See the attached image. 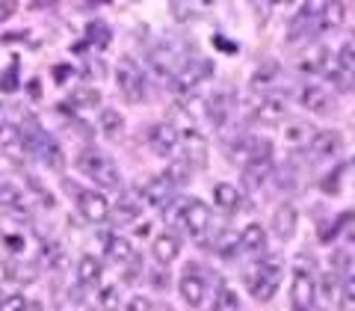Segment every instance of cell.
<instances>
[{
	"label": "cell",
	"mask_w": 355,
	"mask_h": 311,
	"mask_svg": "<svg viewBox=\"0 0 355 311\" xmlns=\"http://www.w3.org/2000/svg\"><path fill=\"white\" fill-rule=\"evenodd\" d=\"M282 276H284L282 258L261 255V258L246 270V287L258 303H270V299L275 296V291H279V285H282Z\"/></svg>",
	"instance_id": "6da1fadb"
},
{
	"label": "cell",
	"mask_w": 355,
	"mask_h": 311,
	"mask_svg": "<svg viewBox=\"0 0 355 311\" xmlns=\"http://www.w3.org/2000/svg\"><path fill=\"white\" fill-rule=\"evenodd\" d=\"M74 166L89 178V181H95L98 187H107V190H116V187L121 184V172H119L116 160L101 154L98 149H83L80 154H77Z\"/></svg>",
	"instance_id": "7a4b0ae2"
},
{
	"label": "cell",
	"mask_w": 355,
	"mask_h": 311,
	"mask_svg": "<svg viewBox=\"0 0 355 311\" xmlns=\"http://www.w3.org/2000/svg\"><path fill=\"white\" fill-rule=\"evenodd\" d=\"M18 140H21V146H24V151L42 158L44 163L51 166V169H62V149H60V142L53 140L51 133L39 125V121L30 119L24 125V131L18 133Z\"/></svg>",
	"instance_id": "3957f363"
},
{
	"label": "cell",
	"mask_w": 355,
	"mask_h": 311,
	"mask_svg": "<svg viewBox=\"0 0 355 311\" xmlns=\"http://www.w3.org/2000/svg\"><path fill=\"white\" fill-rule=\"evenodd\" d=\"M187 62V51H184V44L181 42H169V39H163L160 44H154V48L148 51V69L151 74H157L160 81L166 83H172V77L178 74V69Z\"/></svg>",
	"instance_id": "277c9868"
},
{
	"label": "cell",
	"mask_w": 355,
	"mask_h": 311,
	"mask_svg": "<svg viewBox=\"0 0 355 311\" xmlns=\"http://www.w3.org/2000/svg\"><path fill=\"white\" fill-rule=\"evenodd\" d=\"M323 6L326 3H302L299 6V12L291 18V27H287V42L302 44L308 39H314L317 33H323Z\"/></svg>",
	"instance_id": "5b68a950"
},
{
	"label": "cell",
	"mask_w": 355,
	"mask_h": 311,
	"mask_svg": "<svg viewBox=\"0 0 355 311\" xmlns=\"http://www.w3.org/2000/svg\"><path fill=\"white\" fill-rule=\"evenodd\" d=\"M210 74H214V62L210 60H190L187 57V62L172 77V89L178 95H193V89L202 86Z\"/></svg>",
	"instance_id": "8992f818"
},
{
	"label": "cell",
	"mask_w": 355,
	"mask_h": 311,
	"mask_svg": "<svg viewBox=\"0 0 355 311\" xmlns=\"http://www.w3.org/2000/svg\"><path fill=\"white\" fill-rule=\"evenodd\" d=\"M116 81H119V89L128 101H142V98H146V74H142V69L130 57L119 60Z\"/></svg>",
	"instance_id": "52a82bcc"
},
{
	"label": "cell",
	"mask_w": 355,
	"mask_h": 311,
	"mask_svg": "<svg viewBox=\"0 0 355 311\" xmlns=\"http://www.w3.org/2000/svg\"><path fill=\"white\" fill-rule=\"evenodd\" d=\"M299 72H308V74H320V77H331L338 72L335 65V53H331L326 44H311V48L299 57Z\"/></svg>",
	"instance_id": "ba28073f"
},
{
	"label": "cell",
	"mask_w": 355,
	"mask_h": 311,
	"mask_svg": "<svg viewBox=\"0 0 355 311\" xmlns=\"http://www.w3.org/2000/svg\"><path fill=\"white\" fill-rule=\"evenodd\" d=\"M293 95H296L299 107L311 110V113L326 116V113H331V110H335V95H331L326 86H320V83H305V86H299V92H293Z\"/></svg>",
	"instance_id": "9c48e42d"
},
{
	"label": "cell",
	"mask_w": 355,
	"mask_h": 311,
	"mask_svg": "<svg viewBox=\"0 0 355 311\" xmlns=\"http://www.w3.org/2000/svg\"><path fill=\"white\" fill-rule=\"evenodd\" d=\"M210 219H214V214H210V205H205L202 199H187V205H184V222H181V226L190 231V235L198 243H202V237L207 235Z\"/></svg>",
	"instance_id": "30bf717a"
},
{
	"label": "cell",
	"mask_w": 355,
	"mask_h": 311,
	"mask_svg": "<svg viewBox=\"0 0 355 311\" xmlns=\"http://www.w3.org/2000/svg\"><path fill=\"white\" fill-rule=\"evenodd\" d=\"M178 137H181L184 160L190 163L193 169H205L207 166V140L196 128H178Z\"/></svg>",
	"instance_id": "8fae6325"
},
{
	"label": "cell",
	"mask_w": 355,
	"mask_h": 311,
	"mask_svg": "<svg viewBox=\"0 0 355 311\" xmlns=\"http://www.w3.org/2000/svg\"><path fill=\"white\" fill-rule=\"evenodd\" d=\"M343 151V133L340 131H317L308 142V158L311 160H329V158H338Z\"/></svg>",
	"instance_id": "7c38bea8"
},
{
	"label": "cell",
	"mask_w": 355,
	"mask_h": 311,
	"mask_svg": "<svg viewBox=\"0 0 355 311\" xmlns=\"http://www.w3.org/2000/svg\"><path fill=\"white\" fill-rule=\"evenodd\" d=\"M148 146L154 154H160V158H172L181 146V137H178V128L169 125V121H157V125L148 128Z\"/></svg>",
	"instance_id": "4fadbf2b"
},
{
	"label": "cell",
	"mask_w": 355,
	"mask_h": 311,
	"mask_svg": "<svg viewBox=\"0 0 355 311\" xmlns=\"http://www.w3.org/2000/svg\"><path fill=\"white\" fill-rule=\"evenodd\" d=\"M77 210H80V217L86 222H104L110 217V210H113V205L107 202V196L104 193H98V190H80L77 193Z\"/></svg>",
	"instance_id": "5bb4252c"
},
{
	"label": "cell",
	"mask_w": 355,
	"mask_h": 311,
	"mask_svg": "<svg viewBox=\"0 0 355 311\" xmlns=\"http://www.w3.org/2000/svg\"><path fill=\"white\" fill-rule=\"evenodd\" d=\"M291 299H293V308L317 311V305H314V273H311L308 267H299L296 270L293 287H291Z\"/></svg>",
	"instance_id": "9a60e30c"
},
{
	"label": "cell",
	"mask_w": 355,
	"mask_h": 311,
	"mask_svg": "<svg viewBox=\"0 0 355 311\" xmlns=\"http://www.w3.org/2000/svg\"><path fill=\"white\" fill-rule=\"evenodd\" d=\"M284 116H287L284 95H266L258 101V107L252 110V121H258V125H279Z\"/></svg>",
	"instance_id": "2e32d148"
},
{
	"label": "cell",
	"mask_w": 355,
	"mask_h": 311,
	"mask_svg": "<svg viewBox=\"0 0 355 311\" xmlns=\"http://www.w3.org/2000/svg\"><path fill=\"white\" fill-rule=\"evenodd\" d=\"M296 228H299V210H296V205L284 202V205L275 208V214H272V235L279 237L282 243H287L296 235Z\"/></svg>",
	"instance_id": "e0dca14e"
},
{
	"label": "cell",
	"mask_w": 355,
	"mask_h": 311,
	"mask_svg": "<svg viewBox=\"0 0 355 311\" xmlns=\"http://www.w3.org/2000/svg\"><path fill=\"white\" fill-rule=\"evenodd\" d=\"M151 255L154 261H157L160 267H169L178 261V255H181V237L172 235V231H163V235L154 237L151 243Z\"/></svg>",
	"instance_id": "ac0fdd59"
},
{
	"label": "cell",
	"mask_w": 355,
	"mask_h": 311,
	"mask_svg": "<svg viewBox=\"0 0 355 311\" xmlns=\"http://www.w3.org/2000/svg\"><path fill=\"white\" fill-rule=\"evenodd\" d=\"M178 291H181V296L187 299V305L198 308V305L205 303V296H207L205 276H196L193 270H187V273L181 276V282H178Z\"/></svg>",
	"instance_id": "d6986e66"
},
{
	"label": "cell",
	"mask_w": 355,
	"mask_h": 311,
	"mask_svg": "<svg viewBox=\"0 0 355 311\" xmlns=\"http://www.w3.org/2000/svg\"><path fill=\"white\" fill-rule=\"evenodd\" d=\"M338 294H340V282H338L335 270H329V273L320 276V279H314V305L329 308L338 299Z\"/></svg>",
	"instance_id": "ffe728a7"
},
{
	"label": "cell",
	"mask_w": 355,
	"mask_h": 311,
	"mask_svg": "<svg viewBox=\"0 0 355 311\" xmlns=\"http://www.w3.org/2000/svg\"><path fill=\"white\" fill-rule=\"evenodd\" d=\"M142 199H146V205H154V208H166L172 202V196H175V187L166 181L163 175H157V178H151V181L142 187Z\"/></svg>",
	"instance_id": "44dd1931"
},
{
	"label": "cell",
	"mask_w": 355,
	"mask_h": 311,
	"mask_svg": "<svg viewBox=\"0 0 355 311\" xmlns=\"http://www.w3.org/2000/svg\"><path fill=\"white\" fill-rule=\"evenodd\" d=\"M240 252H249V255H254V258L266 255V231H263V226L249 222V226L240 231Z\"/></svg>",
	"instance_id": "7402d4cb"
},
{
	"label": "cell",
	"mask_w": 355,
	"mask_h": 311,
	"mask_svg": "<svg viewBox=\"0 0 355 311\" xmlns=\"http://www.w3.org/2000/svg\"><path fill=\"white\" fill-rule=\"evenodd\" d=\"M142 214V193L133 190V193H125L119 199V202L113 205V210H110V217H116L119 222H133Z\"/></svg>",
	"instance_id": "603a6c76"
},
{
	"label": "cell",
	"mask_w": 355,
	"mask_h": 311,
	"mask_svg": "<svg viewBox=\"0 0 355 311\" xmlns=\"http://www.w3.org/2000/svg\"><path fill=\"white\" fill-rule=\"evenodd\" d=\"M272 178V163H246V169H243V187H246L249 193L261 190V187Z\"/></svg>",
	"instance_id": "cb8c5ba5"
},
{
	"label": "cell",
	"mask_w": 355,
	"mask_h": 311,
	"mask_svg": "<svg viewBox=\"0 0 355 311\" xmlns=\"http://www.w3.org/2000/svg\"><path fill=\"white\" fill-rule=\"evenodd\" d=\"M205 116L214 121V128H225V121H228V116H231V95L216 92V95L207 101Z\"/></svg>",
	"instance_id": "d4e9b609"
},
{
	"label": "cell",
	"mask_w": 355,
	"mask_h": 311,
	"mask_svg": "<svg viewBox=\"0 0 355 311\" xmlns=\"http://www.w3.org/2000/svg\"><path fill=\"white\" fill-rule=\"evenodd\" d=\"M214 205L219 210H225V214H234L240 208V190L234 184H216L214 187Z\"/></svg>",
	"instance_id": "484cf974"
},
{
	"label": "cell",
	"mask_w": 355,
	"mask_h": 311,
	"mask_svg": "<svg viewBox=\"0 0 355 311\" xmlns=\"http://www.w3.org/2000/svg\"><path fill=\"white\" fill-rule=\"evenodd\" d=\"M101 273H104L101 258H95V255H83V258L77 261V282L80 285H98Z\"/></svg>",
	"instance_id": "4316f807"
},
{
	"label": "cell",
	"mask_w": 355,
	"mask_h": 311,
	"mask_svg": "<svg viewBox=\"0 0 355 311\" xmlns=\"http://www.w3.org/2000/svg\"><path fill=\"white\" fill-rule=\"evenodd\" d=\"M314 128L308 125V121H287V128H284V140L291 142V146H296V149H308V142H311V137H314Z\"/></svg>",
	"instance_id": "83f0119b"
},
{
	"label": "cell",
	"mask_w": 355,
	"mask_h": 311,
	"mask_svg": "<svg viewBox=\"0 0 355 311\" xmlns=\"http://www.w3.org/2000/svg\"><path fill=\"white\" fill-rule=\"evenodd\" d=\"M98 125H101V131L107 133L110 140H119L121 133H125V116H121L119 110L107 107V110H101V119H98Z\"/></svg>",
	"instance_id": "f1b7e54d"
},
{
	"label": "cell",
	"mask_w": 355,
	"mask_h": 311,
	"mask_svg": "<svg viewBox=\"0 0 355 311\" xmlns=\"http://www.w3.org/2000/svg\"><path fill=\"white\" fill-rule=\"evenodd\" d=\"M86 42L95 44V48H107V44L113 42V30H110L107 21L95 18V21H89L86 24Z\"/></svg>",
	"instance_id": "f546056e"
},
{
	"label": "cell",
	"mask_w": 355,
	"mask_h": 311,
	"mask_svg": "<svg viewBox=\"0 0 355 311\" xmlns=\"http://www.w3.org/2000/svg\"><path fill=\"white\" fill-rule=\"evenodd\" d=\"M107 255H110V261H116V264H130L137 258L128 237H107Z\"/></svg>",
	"instance_id": "4dcf8cb0"
},
{
	"label": "cell",
	"mask_w": 355,
	"mask_h": 311,
	"mask_svg": "<svg viewBox=\"0 0 355 311\" xmlns=\"http://www.w3.org/2000/svg\"><path fill=\"white\" fill-rule=\"evenodd\" d=\"M214 311H240V296L234 294V287L219 282L214 294Z\"/></svg>",
	"instance_id": "1f68e13d"
},
{
	"label": "cell",
	"mask_w": 355,
	"mask_h": 311,
	"mask_svg": "<svg viewBox=\"0 0 355 311\" xmlns=\"http://www.w3.org/2000/svg\"><path fill=\"white\" fill-rule=\"evenodd\" d=\"M163 178L169 181L172 187H184V184H190V178H193V166L187 163L184 158H178L169 163V169L163 172Z\"/></svg>",
	"instance_id": "d6a6232c"
},
{
	"label": "cell",
	"mask_w": 355,
	"mask_h": 311,
	"mask_svg": "<svg viewBox=\"0 0 355 311\" xmlns=\"http://www.w3.org/2000/svg\"><path fill=\"white\" fill-rule=\"evenodd\" d=\"M299 172H296V163H282V166H272V181L279 190H293L299 184L296 181Z\"/></svg>",
	"instance_id": "836d02e7"
},
{
	"label": "cell",
	"mask_w": 355,
	"mask_h": 311,
	"mask_svg": "<svg viewBox=\"0 0 355 311\" xmlns=\"http://www.w3.org/2000/svg\"><path fill=\"white\" fill-rule=\"evenodd\" d=\"M98 101H101V95H98V89H92V86H77L71 92V107H77V110L98 107Z\"/></svg>",
	"instance_id": "e575fe53"
},
{
	"label": "cell",
	"mask_w": 355,
	"mask_h": 311,
	"mask_svg": "<svg viewBox=\"0 0 355 311\" xmlns=\"http://www.w3.org/2000/svg\"><path fill=\"white\" fill-rule=\"evenodd\" d=\"M338 311H355V273H349L340 285L338 294Z\"/></svg>",
	"instance_id": "d590c367"
},
{
	"label": "cell",
	"mask_w": 355,
	"mask_h": 311,
	"mask_svg": "<svg viewBox=\"0 0 355 311\" xmlns=\"http://www.w3.org/2000/svg\"><path fill=\"white\" fill-rule=\"evenodd\" d=\"M237 252H240V235H234V231H225V235L216 240V255H219V258H234Z\"/></svg>",
	"instance_id": "8d00e7d4"
},
{
	"label": "cell",
	"mask_w": 355,
	"mask_h": 311,
	"mask_svg": "<svg viewBox=\"0 0 355 311\" xmlns=\"http://www.w3.org/2000/svg\"><path fill=\"white\" fill-rule=\"evenodd\" d=\"M343 15H347V6L343 3H326L323 6V30H331L343 24Z\"/></svg>",
	"instance_id": "74e56055"
},
{
	"label": "cell",
	"mask_w": 355,
	"mask_h": 311,
	"mask_svg": "<svg viewBox=\"0 0 355 311\" xmlns=\"http://www.w3.org/2000/svg\"><path fill=\"white\" fill-rule=\"evenodd\" d=\"M335 65H338V69H347V72L355 69V39L340 44V51L335 53Z\"/></svg>",
	"instance_id": "f35d334b"
},
{
	"label": "cell",
	"mask_w": 355,
	"mask_h": 311,
	"mask_svg": "<svg viewBox=\"0 0 355 311\" xmlns=\"http://www.w3.org/2000/svg\"><path fill=\"white\" fill-rule=\"evenodd\" d=\"M18 62H12V65H6L3 72H0V92H15V89L21 86V81H18Z\"/></svg>",
	"instance_id": "ab89813d"
},
{
	"label": "cell",
	"mask_w": 355,
	"mask_h": 311,
	"mask_svg": "<svg viewBox=\"0 0 355 311\" xmlns=\"http://www.w3.org/2000/svg\"><path fill=\"white\" fill-rule=\"evenodd\" d=\"M275 74H279V62L272 60V62H266V65H261V69L254 72V77H252V86H258V89H261V86H270Z\"/></svg>",
	"instance_id": "60d3db41"
},
{
	"label": "cell",
	"mask_w": 355,
	"mask_h": 311,
	"mask_svg": "<svg viewBox=\"0 0 355 311\" xmlns=\"http://www.w3.org/2000/svg\"><path fill=\"white\" fill-rule=\"evenodd\" d=\"M21 205V190L12 181H3L0 184V208H15Z\"/></svg>",
	"instance_id": "b9f144b4"
},
{
	"label": "cell",
	"mask_w": 355,
	"mask_h": 311,
	"mask_svg": "<svg viewBox=\"0 0 355 311\" xmlns=\"http://www.w3.org/2000/svg\"><path fill=\"white\" fill-rule=\"evenodd\" d=\"M9 279L15 282H33L36 279V264H9Z\"/></svg>",
	"instance_id": "7bdbcfd3"
},
{
	"label": "cell",
	"mask_w": 355,
	"mask_h": 311,
	"mask_svg": "<svg viewBox=\"0 0 355 311\" xmlns=\"http://www.w3.org/2000/svg\"><path fill=\"white\" fill-rule=\"evenodd\" d=\"M98 305L104 311H116L119 308V287H101V294H98Z\"/></svg>",
	"instance_id": "ee69618b"
},
{
	"label": "cell",
	"mask_w": 355,
	"mask_h": 311,
	"mask_svg": "<svg viewBox=\"0 0 355 311\" xmlns=\"http://www.w3.org/2000/svg\"><path fill=\"white\" fill-rule=\"evenodd\" d=\"M21 166H24V160H21V158H15V154H9V151H0V175L21 172Z\"/></svg>",
	"instance_id": "f6af8a7d"
},
{
	"label": "cell",
	"mask_w": 355,
	"mask_h": 311,
	"mask_svg": "<svg viewBox=\"0 0 355 311\" xmlns=\"http://www.w3.org/2000/svg\"><path fill=\"white\" fill-rule=\"evenodd\" d=\"M184 205H187V199H181V202H169V205L163 208L166 222H169V226H178V222H184Z\"/></svg>",
	"instance_id": "bcb514c9"
},
{
	"label": "cell",
	"mask_w": 355,
	"mask_h": 311,
	"mask_svg": "<svg viewBox=\"0 0 355 311\" xmlns=\"http://www.w3.org/2000/svg\"><path fill=\"white\" fill-rule=\"evenodd\" d=\"M24 308H27V299L21 294H9L0 299V311H24Z\"/></svg>",
	"instance_id": "7dc6e473"
},
{
	"label": "cell",
	"mask_w": 355,
	"mask_h": 311,
	"mask_svg": "<svg viewBox=\"0 0 355 311\" xmlns=\"http://www.w3.org/2000/svg\"><path fill=\"white\" fill-rule=\"evenodd\" d=\"M125 311H154V303L148 296H142V294H137V296H130L128 299V305H125Z\"/></svg>",
	"instance_id": "c3c4849f"
},
{
	"label": "cell",
	"mask_w": 355,
	"mask_h": 311,
	"mask_svg": "<svg viewBox=\"0 0 355 311\" xmlns=\"http://www.w3.org/2000/svg\"><path fill=\"white\" fill-rule=\"evenodd\" d=\"M151 287H157V291H163V287H169V273H166V267L157 273H151Z\"/></svg>",
	"instance_id": "681fc988"
},
{
	"label": "cell",
	"mask_w": 355,
	"mask_h": 311,
	"mask_svg": "<svg viewBox=\"0 0 355 311\" xmlns=\"http://www.w3.org/2000/svg\"><path fill=\"white\" fill-rule=\"evenodd\" d=\"M340 175H343V169H335V172H331V175H329L326 181L320 184V187H323L326 193H338V178H340Z\"/></svg>",
	"instance_id": "f907efd6"
},
{
	"label": "cell",
	"mask_w": 355,
	"mask_h": 311,
	"mask_svg": "<svg viewBox=\"0 0 355 311\" xmlns=\"http://www.w3.org/2000/svg\"><path fill=\"white\" fill-rule=\"evenodd\" d=\"M139 279V258H133L128 267H125V282L130 285V282H137Z\"/></svg>",
	"instance_id": "816d5d0a"
},
{
	"label": "cell",
	"mask_w": 355,
	"mask_h": 311,
	"mask_svg": "<svg viewBox=\"0 0 355 311\" xmlns=\"http://www.w3.org/2000/svg\"><path fill=\"white\" fill-rule=\"evenodd\" d=\"M9 15H15V3H9V0H0V24H3Z\"/></svg>",
	"instance_id": "f5cc1de1"
},
{
	"label": "cell",
	"mask_w": 355,
	"mask_h": 311,
	"mask_svg": "<svg viewBox=\"0 0 355 311\" xmlns=\"http://www.w3.org/2000/svg\"><path fill=\"white\" fill-rule=\"evenodd\" d=\"M27 92H30V98H33V101H39V98H42V83L36 81V77H33V81L27 83Z\"/></svg>",
	"instance_id": "db71d44e"
},
{
	"label": "cell",
	"mask_w": 355,
	"mask_h": 311,
	"mask_svg": "<svg viewBox=\"0 0 355 311\" xmlns=\"http://www.w3.org/2000/svg\"><path fill=\"white\" fill-rule=\"evenodd\" d=\"M69 74H71V69H65V65H57V69H53V77H57V81H65Z\"/></svg>",
	"instance_id": "11a10c76"
},
{
	"label": "cell",
	"mask_w": 355,
	"mask_h": 311,
	"mask_svg": "<svg viewBox=\"0 0 355 311\" xmlns=\"http://www.w3.org/2000/svg\"><path fill=\"white\" fill-rule=\"evenodd\" d=\"M216 39V48H222V51H234V44L231 42H222V36H214Z\"/></svg>",
	"instance_id": "9f6ffc18"
},
{
	"label": "cell",
	"mask_w": 355,
	"mask_h": 311,
	"mask_svg": "<svg viewBox=\"0 0 355 311\" xmlns=\"http://www.w3.org/2000/svg\"><path fill=\"white\" fill-rule=\"evenodd\" d=\"M24 311H42V303H30V299H27V308Z\"/></svg>",
	"instance_id": "6f0895ef"
},
{
	"label": "cell",
	"mask_w": 355,
	"mask_h": 311,
	"mask_svg": "<svg viewBox=\"0 0 355 311\" xmlns=\"http://www.w3.org/2000/svg\"><path fill=\"white\" fill-rule=\"evenodd\" d=\"M77 311H92V308H89V305L83 303V305H77Z\"/></svg>",
	"instance_id": "680465c9"
},
{
	"label": "cell",
	"mask_w": 355,
	"mask_h": 311,
	"mask_svg": "<svg viewBox=\"0 0 355 311\" xmlns=\"http://www.w3.org/2000/svg\"><path fill=\"white\" fill-rule=\"evenodd\" d=\"M154 311H175V308H169V305H160V308H154Z\"/></svg>",
	"instance_id": "91938a15"
},
{
	"label": "cell",
	"mask_w": 355,
	"mask_h": 311,
	"mask_svg": "<svg viewBox=\"0 0 355 311\" xmlns=\"http://www.w3.org/2000/svg\"><path fill=\"white\" fill-rule=\"evenodd\" d=\"M293 311H302V308H293Z\"/></svg>",
	"instance_id": "94428289"
},
{
	"label": "cell",
	"mask_w": 355,
	"mask_h": 311,
	"mask_svg": "<svg viewBox=\"0 0 355 311\" xmlns=\"http://www.w3.org/2000/svg\"><path fill=\"white\" fill-rule=\"evenodd\" d=\"M0 299H3V296H0Z\"/></svg>",
	"instance_id": "6125c7cd"
}]
</instances>
